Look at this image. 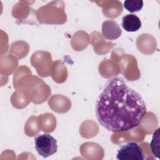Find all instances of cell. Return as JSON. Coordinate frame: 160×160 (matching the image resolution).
I'll use <instances>...</instances> for the list:
<instances>
[{
	"instance_id": "7a4b0ae2",
	"label": "cell",
	"mask_w": 160,
	"mask_h": 160,
	"mask_svg": "<svg viewBox=\"0 0 160 160\" xmlns=\"http://www.w3.org/2000/svg\"><path fill=\"white\" fill-rule=\"evenodd\" d=\"M35 148L39 155L48 158L57 152V140L49 134H39L34 138Z\"/></svg>"
},
{
	"instance_id": "8992f818",
	"label": "cell",
	"mask_w": 160,
	"mask_h": 160,
	"mask_svg": "<svg viewBox=\"0 0 160 160\" xmlns=\"http://www.w3.org/2000/svg\"><path fill=\"white\" fill-rule=\"evenodd\" d=\"M143 6V1L135 0H126L124 2V8L130 12L139 11Z\"/></svg>"
},
{
	"instance_id": "3957f363",
	"label": "cell",
	"mask_w": 160,
	"mask_h": 160,
	"mask_svg": "<svg viewBox=\"0 0 160 160\" xmlns=\"http://www.w3.org/2000/svg\"><path fill=\"white\" fill-rule=\"evenodd\" d=\"M116 158L118 160H144L145 155L139 144L135 142H129L120 147Z\"/></svg>"
},
{
	"instance_id": "52a82bcc",
	"label": "cell",
	"mask_w": 160,
	"mask_h": 160,
	"mask_svg": "<svg viewBox=\"0 0 160 160\" xmlns=\"http://www.w3.org/2000/svg\"><path fill=\"white\" fill-rule=\"evenodd\" d=\"M153 155L159 158V128H158L153 133L152 141L150 144Z\"/></svg>"
},
{
	"instance_id": "277c9868",
	"label": "cell",
	"mask_w": 160,
	"mask_h": 160,
	"mask_svg": "<svg viewBox=\"0 0 160 160\" xmlns=\"http://www.w3.org/2000/svg\"><path fill=\"white\" fill-rule=\"evenodd\" d=\"M102 33L105 38L114 40L121 36L122 31L116 21L114 20H106L102 23Z\"/></svg>"
},
{
	"instance_id": "5b68a950",
	"label": "cell",
	"mask_w": 160,
	"mask_h": 160,
	"mask_svg": "<svg viewBox=\"0 0 160 160\" xmlns=\"http://www.w3.org/2000/svg\"><path fill=\"white\" fill-rule=\"evenodd\" d=\"M122 26L127 32H135L141 27V21L136 15L126 14L122 18Z\"/></svg>"
},
{
	"instance_id": "6da1fadb",
	"label": "cell",
	"mask_w": 160,
	"mask_h": 160,
	"mask_svg": "<svg viewBox=\"0 0 160 160\" xmlns=\"http://www.w3.org/2000/svg\"><path fill=\"white\" fill-rule=\"evenodd\" d=\"M95 111L102 126L112 132H122L139 126L147 108L139 93L122 78L116 77L106 84L96 100Z\"/></svg>"
}]
</instances>
